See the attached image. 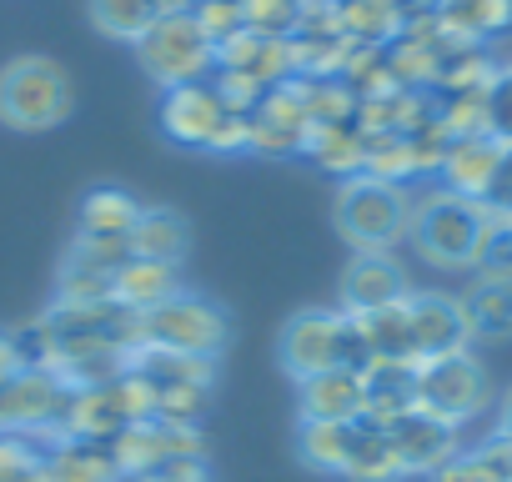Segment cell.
Returning <instances> with one entry per match:
<instances>
[{
	"label": "cell",
	"instance_id": "cell-1",
	"mask_svg": "<svg viewBox=\"0 0 512 482\" xmlns=\"http://www.w3.org/2000/svg\"><path fill=\"white\" fill-rule=\"evenodd\" d=\"M487 226H492L487 206L472 201V196H457V191H447V186H437V191H427L422 201H412V216H407L412 247H417L432 267H447V272H462V267L477 262Z\"/></svg>",
	"mask_w": 512,
	"mask_h": 482
},
{
	"label": "cell",
	"instance_id": "cell-2",
	"mask_svg": "<svg viewBox=\"0 0 512 482\" xmlns=\"http://www.w3.org/2000/svg\"><path fill=\"white\" fill-rule=\"evenodd\" d=\"M282 367L307 382L317 372H332V367H352V372H367L372 367V352L357 332V322L347 312H297L282 332Z\"/></svg>",
	"mask_w": 512,
	"mask_h": 482
},
{
	"label": "cell",
	"instance_id": "cell-3",
	"mask_svg": "<svg viewBox=\"0 0 512 482\" xmlns=\"http://www.w3.org/2000/svg\"><path fill=\"white\" fill-rule=\"evenodd\" d=\"M407 216H412V201H407V191L397 181L357 171L337 191V231L352 241L357 252H387L392 241L407 231Z\"/></svg>",
	"mask_w": 512,
	"mask_h": 482
},
{
	"label": "cell",
	"instance_id": "cell-4",
	"mask_svg": "<svg viewBox=\"0 0 512 482\" xmlns=\"http://www.w3.org/2000/svg\"><path fill=\"white\" fill-rule=\"evenodd\" d=\"M71 116V76L51 56H16L0 71V121L16 131H51Z\"/></svg>",
	"mask_w": 512,
	"mask_h": 482
},
{
	"label": "cell",
	"instance_id": "cell-5",
	"mask_svg": "<svg viewBox=\"0 0 512 482\" xmlns=\"http://www.w3.org/2000/svg\"><path fill=\"white\" fill-rule=\"evenodd\" d=\"M231 337V322L216 302L196 297V292H176L171 302H161L156 312L141 317V347H166V352H186V357H221Z\"/></svg>",
	"mask_w": 512,
	"mask_h": 482
},
{
	"label": "cell",
	"instance_id": "cell-6",
	"mask_svg": "<svg viewBox=\"0 0 512 482\" xmlns=\"http://www.w3.org/2000/svg\"><path fill=\"white\" fill-rule=\"evenodd\" d=\"M136 61L161 91H171V86H186V81H206L216 71V46L201 36L196 16L186 11V16H161L136 41Z\"/></svg>",
	"mask_w": 512,
	"mask_h": 482
},
{
	"label": "cell",
	"instance_id": "cell-7",
	"mask_svg": "<svg viewBox=\"0 0 512 482\" xmlns=\"http://www.w3.org/2000/svg\"><path fill=\"white\" fill-rule=\"evenodd\" d=\"M487 402V372L472 362V352H452V357H432L417 362V407L462 427L467 417H477Z\"/></svg>",
	"mask_w": 512,
	"mask_h": 482
},
{
	"label": "cell",
	"instance_id": "cell-8",
	"mask_svg": "<svg viewBox=\"0 0 512 482\" xmlns=\"http://www.w3.org/2000/svg\"><path fill=\"white\" fill-rule=\"evenodd\" d=\"M71 382L46 367H21L11 382H0V432H46L61 437V412L71 402Z\"/></svg>",
	"mask_w": 512,
	"mask_h": 482
},
{
	"label": "cell",
	"instance_id": "cell-9",
	"mask_svg": "<svg viewBox=\"0 0 512 482\" xmlns=\"http://www.w3.org/2000/svg\"><path fill=\"white\" fill-rule=\"evenodd\" d=\"M131 262L126 236H86L76 231L71 252L61 262V302H106L116 272Z\"/></svg>",
	"mask_w": 512,
	"mask_h": 482
},
{
	"label": "cell",
	"instance_id": "cell-10",
	"mask_svg": "<svg viewBox=\"0 0 512 482\" xmlns=\"http://www.w3.org/2000/svg\"><path fill=\"white\" fill-rule=\"evenodd\" d=\"M407 322H412V352H417V362L467 352V342H472L462 302H452V297H442V292H417V297H407Z\"/></svg>",
	"mask_w": 512,
	"mask_h": 482
},
{
	"label": "cell",
	"instance_id": "cell-11",
	"mask_svg": "<svg viewBox=\"0 0 512 482\" xmlns=\"http://www.w3.org/2000/svg\"><path fill=\"white\" fill-rule=\"evenodd\" d=\"M221 121H226V106H221V96H216L211 81L171 86L166 101H161V131H166L171 141H181V146H206V151H211Z\"/></svg>",
	"mask_w": 512,
	"mask_h": 482
},
{
	"label": "cell",
	"instance_id": "cell-12",
	"mask_svg": "<svg viewBox=\"0 0 512 482\" xmlns=\"http://www.w3.org/2000/svg\"><path fill=\"white\" fill-rule=\"evenodd\" d=\"M387 437H392V447H397V462H402V472H437V467H447L462 447H457V427L452 422H442V417H432V412H422V407H412L407 417H397L392 427H387Z\"/></svg>",
	"mask_w": 512,
	"mask_h": 482
},
{
	"label": "cell",
	"instance_id": "cell-13",
	"mask_svg": "<svg viewBox=\"0 0 512 482\" xmlns=\"http://www.w3.org/2000/svg\"><path fill=\"white\" fill-rule=\"evenodd\" d=\"M312 116L302 106L297 81H282L262 96V106L251 111V151H307Z\"/></svg>",
	"mask_w": 512,
	"mask_h": 482
},
{
	"label": "cell",
	"instance_id": "cell-14",
	"mask_svg": "<svg viewBox=\"0 0 512 482\" xmlns=\"http://www.w3.org/2000/svg\"><path fill=\"white\" fill-rule=\"evenodd\" d=\"M407 297H412L407 277L387 252H357L352 267L342 272V312L347 317H367V312H382V307L407 302Z\"/></svg>",
	"mask_w": 512,
	"mask_h": 482
},
{
	"label": "cell",
	"instance_id": "cell-15",
	"mask_svg": "<svg viewBox=\"0 0 512 482\" xmlns=\"http://www.w3.org/2000/svg\"><path fill=\"white\" fill-rule=\"evenodd\" d=\"M216 71H236V76H251L256 86H282L297 76L292 66V41H277V36H256V31H241L236 41L216 46Z\"/></svg>",
	"mask_w": 512,
	"mask_h": 482
},
{
	"label": "cell",
	"instance_id": "cell-16",
	"mask_svg": "<svg viewBox=\"0 0 512 482\" xmlns=\"http://www.w3.org/2000/svg\"><path fill=\"white\" fill-rule=\"evenodd\" d=\"M367 412V382L352 367H332L302 382V417L307 422H362Z\"/></svg>",
	"mask_w": 512,
	"mask_h": 482
},
{
	"label": "cell",
	"instance_id": "cell-17",
	"mask_svg": "<svg viewBox=\"0 0 512 482\" xmlns=\"http://www.w3.org/2000/svg\"><path fill=\"white\" fill-rule=\"evenodd\" d=\"M497 161H502V141H492V136H457V141L447 146V156H442L437 171H442V186H447V191L482 201L487 186H492Z\"/></svg>",
	"mask_w": 512,
	"mask_h": 482
},
{
	"label": "cell",
	"instance_id": "cell-18",
	"mask_svg": "<svg viewBox=\"0 0 512 482\" xmlns=\"http://www.w3.org/2000/svg\"><path fill=\"white\" fill-rule=\"evenodd\" d=\"M131 257H146V262H166V267H181L186 247H191V226L181 211L171 206H141L136 226H131Z\"/></svg>",
	"mask_w": 512,
	"mask_h": 482
},
{
	"label": "cell",
	"instance_id": "cell-19",
	"mask_svg": "<svg viewBox=\"0 0 512 482\" xmlns=\"http://www.w3.org/2000/svg\"><path fill=\"white\" fill-rule=\"evenodd\" d=\"M46 472L51 482H121L111 442H91V437H56L46 452Z\"/></svg>",
	"mask_w": 512,
	"mask_h": 482
},
{
	"label": "cell",
	"instance_id": "cell-20",
	"mask_svg": "<svg viewBox=\"0 0 512 482\" xmlns=\"http://www.w3.org/2000/svg\"><path fill=\"white\" fill-rule=\"evenodd\" d=\"M181 292V277H176V267H166V262H146V257H131L121 272H116V282H111V302H121L126 312H156L161 302H171Z\"/></svg>",
	"mask_w": 512,
	"mask_h": 482
},
{
	"label": "cell",
	"instance_id": "cell-21",
	"mask_svg": "<svg viewBox=\"0 0 512 482\" xmlns=\"http://www.w3.org/2000/svg\"><path fill=\"white\" fill-rule=\"evenodd\" d=\"M437 21L447 41L482 46L487 36H502L512 26V0H442Z\"/></svg>",
	"mask_w": 512,
	"mask_h": 482
},
{
	"label": "cell",
	"instance_id": "cell-22",
	"mask_svg": "<svg viewBox=\"0 0 512 482\" xmlns=\"http://www.w3.org/2000/svg\"><path fill=\"white\" fill-rule=\"evenodd\" d=\"M131 372H141L151 387H201V392H211V382H216L211 357H186V352H166V347H136Z\"/></svg>",
	"mask_w": 512,
	"mask_h": 482
},
{
	"label": "cell",
	"instance_id": "cell-23",
	"mask_svg": "<svg viewBox=\"0 0 512 482\" xmlns=\"http://www.w3.org/2000/svg\"><path fill=\"white\" fill-rule=\"evenodd\" d=\"M342 477L347 482H397L402 462H397L392 437L382 427H372V422H352V447H347Z\"/></svg>",
	"mask_w": 512,
	"mask_h": 482
},
{
	"label": "cell",
	"instance_id": "cell-24",
	"mask_svg": "<svg viewBox=\"0 0 512 482\" xmlns=\"http://www.w3.org/2000/svg\"><path fill=\"white\" fill-rule=\"evenodd\" d=\"M332 6H337V26L352 46H387L402 31L397 0H332Z\"/></svg>",
	"mask_w": 512,
	"mask_h": 482
},
{
	"label": "cell",
	"instance_id": "cell-25",
	"mask_svg": "<svg viewBox=\"0 0 512 482\" xmlns=\"http://www.w3.org/2000/svg\"><path fill=\"white\" fill-rule=\"evenodd\" d=\"M372 362H417L412 352V322H407V302H392L382 312H367V317H352Z\"/></svg>",
	"mask_w": 512,
	"mask_h": 482
},
{
	"label": "cell",
	"instance_id": "cell-26",
	"mask_svg": "<svg viewBox=\"0 0 512 482\" xmlns=\"http://www.w3.org/2000/svg\"><path fill=\"white\" fill-rule=\"evenodd\" d=\"M462 312L477 342H507L512 337V282H477L462 297Z\"/></svg>",
	"mask_w": 512,
	"mask_h": 482
},
{
	"label": "cell",
	"instance_id": "cell-27",
	"mask_svg": "<svg viewBox=\"0 0 512 482\" xmlns=\"http://www.w3.org/2000/svg\"><path fill=\"white\" fill-rule=\"evenodd\" d=\"M136 216H141L136 196H126L121 186H96L81 201V226L76 231H86V236H131Z\"/></svg>",
	"mask_w": 512,
	"mask_h": 482
},
{
	"label": "cell",
	"instance_id": "cell-28",
	"mask_svg": "<svg viewBox=\"0 0 512 482\" xmlns=\"http://www.w3.org/2000/svg\"><path fill=\"white\" fill-rule=\"evenodd\" d=\"M362 146H367V136H362L357 121L312 126V136H307V156L317 166H327V171H342V176H357L362 171Z\"/></svg>",
	"mask_w": 512,
	"mask_h": 482
},
{
	"label": "cell",
	"instance_id": "cell-29",
	"mask_svg": "<svg viewBox=\"0 0 512 482\" xmlns=\"http://www.w3.org/2000/svg\"><path fill=\"white\" fill-rule=\"evenodd\" d=\"M302 91V106L312 116V126H337V121H357V91L342 76H292Z\"/></svg>",
	"mask_w": 512,
	"mask_h": 482
},
{
	"label": "cell",
	"instance_id": "cell-30",
	"mask_svg": "<svg viewBox=\"0 0 512 482\" xmlns=\"http://www.w3.org/2000/svg\"><path fill=\"white\" fill-rule=\"evenodd\" d=\"M91 21H96L101 36L136 46L161 21V11H156V0H91Z\"/></svg>",
	"mask_w": 512,
	"mask_h": 482
},
{
	"label": "cell",
	"instance_id": "cell-31",
	"mask_svg": "<svg viewBox=\"0 0 512 482\" xmlns=\"http://www.w3.org/2000/svg\"><path fill=\"white\" fill-rule=\"evenodd\" d=\"M347 447H352V422H307V417H302L297 452H302L307 467H317V472H342Z\"/></svg>",
	"mask_w": 512,
	"mask_h": 482
},
{
	"label": "cell",
	"instance_id": "cell-32",
	"mask_svg": "<svg viewBox=\"0 0 512 482\" xmlns=\"http://www.w3.org/2000/svg\"><path fill=\"white\" fill-rule=\"evenodd\" d=\"M367 146H362V171L367 176H382V181H407L417 176V156H412V141L397 136V131H362Z\"/></svg>",
	"mask_w": 512,
	"mask_h": 482
},
{
	"label": "cell",
	"instance_id": "cell-33",
	"mask_svg": "<svg viewBox=\"0 0 512 482\" xmlns=\"http://www.w3.org/2000/svg\"><path fill=\"white\" fill-rule=\"evenodd\" d=\"M196 26L211 46H226L246 31V0H196Z\"/></svg>",
	"mask_w": 512,
	"mask_h": 482
},
{
	"label": "cell",
	"instance_id": "cell-34",
	"mask_svg": "<svg viewBox=\"0 0 512 482\" xmlns=\"http://www.w3.org/2000/svg\"><path fill=\"white\" fill-rule=\"evenodd\" d=\"M297 21H302L297 0H246V31H256V36L292 41L297 36Z\"/></svg>",
	"mask_w": 512,
	"mask_h": 482
},
{
	"label": "cell",
	"instance_id": "cell-35",
	"mask_svg": "<svg viewBox=\"0 0 512 482\" xmlns=\"http://www.w3.org/2000/svg\"><path fill=\"white\" fill-rule=\"evenodd\" d=\"M477 277L482 282H512V226L507 221H492L487 236H482V252H477Z\"/></svg>",
	"mask_w": 512,
	"mask_h": 482
},
{
	"label": "cell",
	"instance_id": "cell-36",
	"mask_svg": "<svg viewBox=\"0 0 512 482\" xmlns=\"http://www.w3.org/2000/svg\"><path fill=\"white\" fill-rule=\"evenodd\" d=\"M487 136L512 146V66H497L487 81Z\"/></svg>",
	"mask_w": 512,
	"mask_h": 482
},
{
	"label": "cell",
	"instance_id": "cell-37",
	"mask_svg": "<svg viewBox=\"0 0 512 482\" xmlns=\"http://www.w3.org/2000/svg\"><path fill=\"white\" fill-rule=\"evenodd\" d=\"M201 407H206V392H201V387H156V412H151V417L196 427V422H201Z\"/></svg>",
	"mask_w": 512,
	"mask_h": 482
},
{
	"label": "cell",
	"instance_id": "cell-38",
	"mask_svg": "<svg viewBox=\"0 0 512 482\" xmlns=\"http://www.w3.org/2000/svg\"><path fill=\"white\" fill-rule=\"evenodd\" d=\"M482 206H487L492 221H512V146H502V161L492 171V186H487Z\"/></svg>",
	"mask_w": 512,
	"mask_h": 482
},
{
	"label": "cell",
	"instance_id": "cell-39",
	"mask_svg": "<svg viewBox=\"0 0 512 482\" xmlns=\"http://www.w3.org/2000/svg\"><path fill=\"white\" fill-rule=\"evenodd\" d=\"M432 482H502V477H497L477 452H457L447 467H437V472H432Z\"/></svg>",
	"mask_w": 512,
	"mask_h": 482
},
{
	"label": "cell",
	"instance_id": "cell-40",
	"mask_svg": "<svg viewBox=\"0 0 512 482\" xmlns=\"http://www.w3.org/2000/svg\"><path fill=\"white\" fill-rule=\"evenodd\" d=\"M151 477L156 482H206V457H171Z\"/></svg>",
	"mask_w": 512,
	"mask_h": 482
},
{
	"label": "cell",
	"instance_id": "cell-41",
	"mask_svg": "<svg viewBox=\"0 0 512 482\" xmlns=\"http://www.w3.org/2000/svg\"><path fill=\"white\" fill-rule=\"evenodd\" d=\"M477 457L502 477V482H512V437H502V432H492L482 447H477Z\"/></svg>",
	"mask_w": 512,
	"mask_h": 482
},
{
	"label": "cell",
	"instance_id": "cell-42",
	"mask_svg": "<svg viewBox=\"0 0 512 482\" xmlns=\"http://www.w3.org/2000/svg\"><path fill=\"white\" fill-rule=\"evenodd\" d=\"M21 367H26V362H21L16 342H11V337H0V382H11V377H16Z\"/></svg>",
	"mask_w": 512,
	"mask_h": 482
},
{
	"label": "cell",
	"instance_id": "cell-43",
	"mask_svg": "<svg viewBox=\"0 0 512 482\" xmlns=\"http://www.w3.org/2000/svg\"><path fill=\"white\" fill-rule=\"evenodd\" d=\"M156 11L161 16H186V11H196V0H156Z\"/></svg>",
	"mask_w": 512,
	"mask_h": 482
},
{
	"label": "cell",
	"instance_id": "cell-44",
	"mask_svg": "<svg viewBox=\"0 0 512 482\" xmlns=\"http://www.w3.org/2000/svg\"><path fill=\"white\" fill-rule=\"evenodd\" d=\"M497 432H502V437H512V392L502 397V412H497Z\"/></svg>",
	"mask_w": 512,
	"mask_h": 482
},
{
	"label": "cell",
	"instance_id": "cell-45",
	"mask_svg": "<svg viewBox=\"0 0 512 482\" xmlns=\"http://www.w3.org/2000/svg\"><path fill=\"white\" fill-rule=\"evenodd\" d=\"M507 226H512V221H507Z\"/></svg>",
	"mask_w": 512,
	"mask_h": 482
}]
</instances>
